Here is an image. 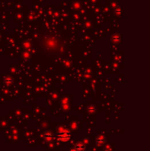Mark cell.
Returning a JSON list of instances; mask_svg holds the SVG:
<instances>
[{
    "mask_svg": "<svg viewBox=\"0 0 150 151\" xmlns=\"http://www.w3.org/2000/svg\"><path fill=\"white\" fill-rule=\"evenodd\" d=\"M57 136L60 139V140L62 142H68L70 139V133L69 132L68 130H66V128H62L61 129L58 130V132H57Z\"/></svg>",
    "mask_w": 150,
    "mask_h": 151,
    "instance_id": "obj_1",
    "label": "cell"
},
{
    "mask_svg": "<svg viewBox=\"0 0 150 151\" xmlns=\"http://www.w3.org/2000/svg\"><path fill=\"white\" fill-rule=\"evenodd\" d=\"M44 139L46 142H50L54 139V134L51 131H46L44 135Z\"/></svg>",
    "mask_w": 150,
    "mask_h": 151,
    "instance_id": "obj_2",
    "label": "cell"
},
{
    "mask_svg": "<svg viewBox=\"0 0 150 151\" xmlns=\"http://www.w3.org/2000/svg\"><path fill=\"white\" fill-rule=\"evenodd\" d=\"M85 149V145L83 142H79L76 144L75 145V150L78 151H83Z\"/></svg>",
    "mask_w": 150,
    "mask_h": 151,
    "instance_id": "obj_3",
    "label": "cell"
},
{
    "mask_svg": "<svg viewBox=\"0 0 150 151\" xmlns=\"http://www.w3.org/2000/svg\"><path fill=\"white\" fill-rule=\"evenodd\" d=\"M105 138L102 136H98L96 139V143L99 145V146H102L105 144Z\"/></svg>",
    "mask_w": 150,
    "mask_h": 151,
    "instance_id": "obj_4",
    "label": "cell"
},
{
    "mask_svg": "<svg viewBox=\"0 0 150 151\" xmlns=\"http://www.w3.org/2000/svg\"><path fill=\"white\" fill-rule=\"evenodd\" d=\"M88 111L89 113H93L96 111V108L93 106H91L88 108Z\"/></svg>",
    "mask_w": 150,
    "mask_h": 151,
    "instance_id": "obj_5",
    "label": "cell"
}]
</instances>
